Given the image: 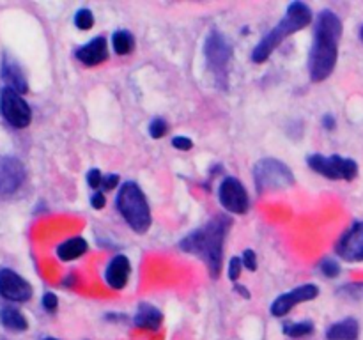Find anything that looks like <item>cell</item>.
Returning <instances> with one entry per match:
<instances>
[{
    "mask_svg": "<svg viewBox=\"0 0 363 340\" xmlns=\"http://www.w3.org/2000/svg\"><path fill=\"white\" fill-rule=\"evenodd\" d=\"M307 163L312 170H315L321 176L328 177V179L353 181L358 176L357 162H353L350 158H342L339 154H311L307 158Z\"/></svg>",
    "mask_w": 363,
    "mask_h": 340,
    "instance_id": "52a82bcc",
    "label": "cell"
},
{
    "mask_svg": "<svg viewBox=\"0 0 363 340\" xmlns=\"http://www.w3.org/2000/svg\"><path fill=\"white\" fill-rule=\"evenodd\" d=\"M112 46L117 55H128L133 52L135 38L128 30H117L112 38Z\"/></svg>",
    "mask_w": 363,
    "mask_h": 340,
    "instance_id": "44dd1931",
    "label": "cell"
},
{
    "mask_svg": "<svg viewBox=\"0 0 363 340\" xmlns=\"http://www.w3.org/2000/svg\"><path fill=\"white\" fill-rule=\"evenodd\" d=\"M77 59L89 67L98 66V64L105 62V60L108 59V46H106V39L105 38H94L92 41H89L87 45H84L82 48H78Z\"/></svg>",
    "mask_w": 363,
    "mask_h": 340,
    "instance_id": "5bb4252c",
    "label": "cell"
},
{
    "mask_svg": "<svg viewBox=\"0 0 363 340\" xmlns=\"http://www.w3.org/2000/svg\"><path fill=\"white\" fill-rule=\"evenodd\" d=\"M57 305H59V301H57V296L52 293H46L45 296H43V307L46 308L48 312H53L57 308Z\"/></svg>",
    "mask_w": 363,
    "mask_h": 340,
    "instance_id": "f546056e",
    "label": "cell"
},
{
    "mask_svg": "<svg viewBox=\"0 0 363 340\" xmlns=\"http://www.w3.org/2000/svg\"><path fill=\"white\" fill-rule=\"evenodd\" d=\"M230 220L225 216H215L201 229L194 230L181 241V248L194 254L206 262L211 278H218L223 261V239Z\"/></svg>",
    "mask_w": 363,
    "mask_h": 340,
    "instance_id": "7a4b0ae2",
    "label": "cell"
},
{
    "mask_svg": "<svg viewBox=\"0 0 363 340\" xmlns=\"http://www.w3.org/2000/svg\"><path fill=\"white\" fill-rule=\"evenodd\" d=\"M135 326L137 328H144V329H158L160 324L163 321L162 312L158 310L156 307L149 303H140L137 308V314H135Z\"/></svg>",
    "mask_w": 363,
    "mask_h": 340,
    "instance_id": "e0dca14e",
    "label": "cell"
},
{
    "mask_svg": "<svg viewBox=\"0 0 363 340\" xmlns=\"http://www.w3.org/2000/svg\"><path fill=\"white\" fill-rule=\"evenodd\" d=\"M362 39H363V27H362Z\"/></svg>",
    "mask_w": 363,
    "mask_h": 340,
    "instance_id": "e575fe53",
    "label": "cell"
},
{
    "mask_svg": "<svg viewBox=\"0 0 363 340\" xmlns=\"http://www.w3.org/2000/svg\"><path fill=\"white\" fill-rule=\"evenodd\" d=\"M117 209L131 229L138 234L147 232L151 227V209L145 195L135 183H124L117 195Z\"/></svg>",
    "mask_w": 363,
    "mask_h": 340,
    "instance_id": "277c9868",
    "label": "cell"
},
{
    "mask_svg": "<svg viewBox=\"0 0 363 340\" xmlns=\"http://www.w3.org/2000/svg\"><path fill=\"white\" fill-rule=\"evenodd\" d=\"M91 204H92V208H94V209H103V208H105V204H106L105 195H103L101 191L94 193V195H92V198H91Z\"/></svg>",
    "mask_w": 363,
    "mask_h": 340,
    "instance_id": "1f68e13d",
    "label": "cell"
},
{
    "mask_svg": "<svg viewBox=\"0 0 363 340\" xmlns=\"http://www.w3.org/2000/svg\"><path fill=\"white\" fill-rule=\"evenodd\" d=\"M45 340H57V339H45Z\"/></svg>",
    "mask_w": 363,
    "mask_h": 340,
    "instance_id": "d590c367",
    "label": "cell"
},
{
    "mask_svg": "<svg viewBox=\"0 0 363 340\" xmlns=\"http://www.w3.org/2000/svg\"><path fill=\"white\" fill-rule=\"evenodd\" d=\"M236 290H238V293H241V294H243L245 298H250V293H248V290L245 289V287H241V285H236Z\"/></svg>",
    "mask_w": 363,
    "mask_h": 340,
    "instance_id": "836d02e7",
    "label": "cell"
},
{
    "mask_svg": "<svg viewBox=\"0 0 363 340\" xmlns=\"http://www.w3.org/2000/svg\"><path fill=\"white\" fill-rule=\"evenodd\" d=\"M340 38H342V21L333 11H321L315 21L314 45L308 57V73L312 81L326 80L335 69Z\"/></svg>",
    "mask_w": 363,
    "mask_h": 340,
    "instance_id": "6da1fadb",
    "label": "cell"
},
{
    "mask_svg": "<svg viewBox=\"0 0 363 340\" xmlns=\"http://www.w3.org/2000/svg\"><path fill=\"white\" fill-rule=\"evenodd\" d=\"M74 25H77L80 30H89L94 25V14L91 9H80L74 16Z\"/></svg>",
    "mask_w": 363,
    "mask_h": 340,
    "instance_id": "603a6c76",
    "label": "cell"
},
{
    "mask_svg": "<svg viewBox=\"0 0 363 340\" xmlns=\"http://www.w3.org/2000/svg\"><path fill=\"white\" fill-rule=\"evenodd\" d=\"M220 204L227 209L229 212H236V215H245L250 208V198H248L247 190L238 181L236 177H225L220 184L218 190Z\"/></svg>",
    "mask_w": 363,
    "mask_h": 340,
    "instance_id": "9c48e42d",
    "label": "cell"
},
{
    "mask_svg": "<svg viewBox=\"0 0 363 340\" xmlns=\"http://www.w3.org/2000/svg\"><path fill=\"white\" fill-rule=\"evenodd\" d=\"M172 145L176 149H179V151H190V149L194 147V142L188 137H176L172 138Z\"/></svg>",
    "mask_w": 363,
    "mask_h": 340,
    "instance_id": "83f0119b",
    "label": "cell"
},
{
    "mask_svg": "<svg viewBox=\"0 0 363 340\" xmlns=\"http://www.w3.org/2000/svg\"><path fill=\"white\" fill-rule=\"evenodd\" d=\"M204 55L208 60L209 69L215 74V80L220 87H227V74H229V64L233 59V46L227 41L225 35L218 30L209 32L204 45Z\"/></svg>",
    "mask_w": 363,
    "mask_h": 340,
    "instance_id": "8992f818",
    "label": "cell"
},
{
    "mask_svg": "<svg viewBox=\"0 0 363 340\" xmlns=\"http://www.w3.org/2000/svg\"><path fill=\"white\" fill-rule=\"evenodd\" d=\"M241 266H243V261L240 257H233L229 262V278L233 282H236L240 278V273H241Z\"/></svg>",
    "mask_w": 363,
    "mask_h": 340,
    "instance_id": "484cf974",
    "label": "cell"
},
{
    "mask_svg": "<svg viewBox=\"0 0 363 340\" xmlns=\"http://www.w3.org/2000/svg\"><path fill=\"white\" fill-rule=\"evenodd\" d=\"M2 78L6 80L7 87L16 91L18 94H25V92L28 91V84L23 71H21V67L7 55H4L2 60Z\"/></svg>",
    "mask_w": 363,
    "mask_h": 340,
    "instance_id": "2e32d148",
    "label": "cell"
},
{
    "mask_svg": "<svg viewBox=\"0 0 363 340\" xmlns=\"http://www.w3.org/2000/svg\"><path fill=\"white\" fill-rule=\"evenodd\" d=\"M0 112H2L4 119L18 130L27 128L32 120L30 106L21 98V94H18L16 91L9 87L4 89L2 94H0Z\"/></svg>",
    "mask_w": 363,
    "mask_h": 340,
    "instance_id": "ba28073f",
    "label": "cell"
},
{
    "mask_svg": "<svg viewBox=\"0 0 363 340\" xmlns=\"http://www.w3.org/2000/svg\"><path fill=\"white\" fill-rule=\"evenodd\" d=\"M321 271L323 275L328 276V278H335V276H339L340 273L339 262L333 261V259H325V261L321 262Z\"/></svg>",
    "mask_w": 363,
    "mask_h": 340,
    "instance_id": "d4e9b609",
    "label": "cell"
},
{
    "mask_svg": "<svg viewBox=\"0 0 363 340\" xmlns=\"http://www.w3.org/2000/svg\"><path fill=\"white\" fill-rule=\"evenodd\" d=\"M312 21V11L307 4L303 2H293L287 7V13L284 16L282 21L275 25L272 32L268 35L261 39L255 50L252 52V60L257 64L264 62L269 59L273 52L277 50V46L284 41L286 38H289L294 32L301 30V28L307 27Z\"/></svg>",
    "mask_w": 363,
    "mask_h": 340,
    "instance_id": "3957f363",
    "label": "cell"
},
{
    "mask_svg": "<svg viewBox=\"0 0 363 340\" xmlns=\"http://www.w3.org/2000/svg\"><path fill=\"white\" fill-rule=\"evenodd\" d=\"M337 254L347 262L363 261V222L354 223L337 243Z\"/></svg>",
    "mask_w": 363,
    "mask_h": 340,
    "instance_id": "4fadbf2b",
    "label": "cell"
},
{
    "mask_svg": "<svg viewBox=\"0 0 363 340\" xmlns=\"http://www.w3.org/2000/svg\"><path fill=\"white\" fill-rule=\"evenodd\" d=\"M318 294H319V289L314 285V283H305V285H300L298 289L277 298L272 305V314L275 315V317H282V315H286L287 312H291V308H293L294 305L303 303V301L315 300Z\"/></svg>",
    "mask_w": 363,
    "mask_h": 340,
    "instance_id": "7c38bea8",
    "label": "cell"
},
{
    "mask_svg": "<svg viewBox=\"0 0 363 340\" xmlns=\"http://www.w3.org/2000/svg\"><path fill=\"white\" fill-rule=\"evenodd\" d=\"M241 261H243V266L247 269H250V271H255L257 269V257H255V251L254 250H245L243 257H241Z\"/></svg>",
    "mask_w": 363,
    "mask_h": 340,
    "instance_id": "4316f807",
    "label": "cell"
},
{
    "mask_svg": "<svg viewBox=\"0 0 363 340\" xmlns=\"http://www.w3.org/2000/svg\"><path fill=\"white\" fill-rule=\"evenodd\" d=\"M254 179L259 193L284 190L294 184V176L289 166L275 158H262L255 163Z\"/></svg>",
    "mask_w": 363,
    "mask_h": 340,
    "instance_id": "5b68a950",
    "label": "cell"
},
{
    "mask_svg": "<svg viewBox=\"0 0 363 340\" xmlns=\"http://www.w3.org/2000/svg\"><path fill=\"white\" fill-rule=\"evenodd\" d=\"M312 332H314V324H312V322H308V321L287 322V324H284V333H286V335H289V336H293V339L311 335Z\"/></svg>",
    "mask_w": 363,
    "mask_h": 340,
    "instance_id": "7402d4cb",
    "label": "cell"
},
{
    "mask_svg": "<svg viewBox=\"0 0 363 340\" xmlns=\"http://www.w3.org/2000/svg\"><path fill=\"white\" fill-rule=\"evenodd\" d=\"M117 183H119V176H117V174H110V176L103 177L101 186L103 190H112V188L117 186Z\"/></svg>",
    "mask_w": 363,
    "mask_h": 340,
    "instance_id": "4dcf8cb0",
    "label": "cell"
},
{
    "mask_svg": "<svg viewBox=\"0 0 363 340\" xmlns=\"http://www.w3.org/2000/svg\"><path fill=\"white\" fill-rule=\"evenodd\" d=\"M87 251V241L84 237H71L57 246V255L60 261H74Z\"/></svg>",
    "mask_w": 363,
    "mask_h": 340,
    "instance_id": "d6986e66",
    "label": "cell"
},
{
    "mask_svg": "<svg viewBox=\"0 0 363 340\" xmlns=\"http://www.w3.org/2000/svg\"><path fill=\"white\" fill-rule=\"evenodd\" d=\"M167 130H169V126H167V123L163 119H155L151 120V124H149V135H151L152 138H163L167 135Z\"/></svg>",
    "mask_w": 363,
    "mask_h": 340,
    "instance_id": "cb8c5ba5",
    "label": "cell"
},
{
    "mask_svg": "<svg viewBox=\"0 0 363 340\" xmlns=\"http://www.w3.org/2000/svg\"><path fill=\"white\" fill-rule=\"evenodd\" d=\"M0 296L9 301L23 303L32 298V287L23 276L14 273L13 269H0Z\"/></svg>",
    "mask_w": 363,
    "mask_h": 340,
    "instance_id": "8fae6325",
    "label": "cell"
},
{
    "mask_svg": "<svg viewBox=\"0 0 363 340\" xmlns=\"http://www.w3.org/2000/svg\"><path fill=\"white\" fill-rule=\"evenodd\" d=\"M130 276V261L126 255H116L106 268L105 278L112 289H123Z\"/></svg>",
    "mask_w": 363,
    "mask_h": 340,
    "instance_id": "9a60e30c",
    "label": "cell"
},
{
    "mask_svg": "<svg viewBox=\"0 0 363 340\" xmlns=\"http://www.w3.org/2000/svg\"><path fill=\"white\" fill-rule=\"evenodd\" d=\"M0 322H2L4 328L11 329V332H25L28 328V322L23 317V314L13 307L0 308Z\"/></svg>",
    "mask_w": 363,
    "mask_h": 340,
    "instance_id": "ffe728a7",
    "label": "cell"
},
{
    "mask_svg": "<svg viewBox=\"0 0 363 340\" xmlns=\"http://www.w3.org/2000/svg\"><path fill=\"white\" fill-rule=\"evenodd\" d=\"M323 124H325V128H328V130H333V128H335V119H333L332 115H325Z\"/></svg>",
    "mask_w": 363,
    "mask_h": 340,
    "instance_id": "d6a6232c",
    "label": "cell"
},
{
    "mask_svg": "<svg viewBox=\"0 0 363 340\" xmlns=\"http://www.w3.org/2000/svg\"><path fill=\"white\" fill-rule=\"evenodd\" d=\"M360 326H358L357 319H344V321L335 322L330 326L326 332V339L328 340H357Z\"/></svg>",
    "mask_w": 363,
    "mask_h": 340,
    "instance_id": "ac0fdd59",
    "label": "cell"
},
{
    "mask_svg": "<svg viewBox=\"0 0 363 340\" xmlns=\"http://www.w3.org/2000/svg\"><path fill=\"white\" fill-rule=\"evenodd\" d=\"M87 181H89V186L91 188H99L101 186V181H103L101 172H99L98 169H92L91 172L87 174Z\"/></svg>",
    "mask_w": 363,
    "mask_h": 340,
    "instance_id": "f1b7e54d",
    "label": "cell"
},
{
    "mask_svg": "<svg viewBox=\"0 0 363 340\" xmlns=\"http://www.w3.org/2000/svg\"><path fill=\"white\" fill-rule=\"evenodd\" d=\"M27 177L23 163L14 156H0V195H13Z\"/></svg>",
    "mask_w": 363,
    "mask_h": 340,
    "instance_id": "30bf717a",
    "label": "cell"
}]
</instances>
